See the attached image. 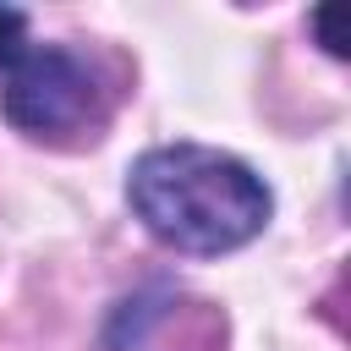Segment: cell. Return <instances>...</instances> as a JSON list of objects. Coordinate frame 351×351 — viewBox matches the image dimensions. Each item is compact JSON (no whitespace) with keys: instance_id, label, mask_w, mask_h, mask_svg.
<instances>
[{"instance_id":"obj_1","label":"cell","mask_w":351,"mask_h":351,"mask_svg":"<svg viewBox=\"0 0 351 351\" xmlns=\"http://www.w3.org/2000/svg\"><path fill=\"white\" fill-rule=\"evenodd\" d=\"M126 197L165 247L192 252V258H219V252L247 247L269 225V208H274L252 165L203 143L148 148L126 176Z\"/></svg>"},{"instance_id":"obj_2","label":"cell","mask_w":351,"mask_h":351,"mask_svg":"<svg viewBox=\"0 0 351 351\" xmlns=\"http://www.w3.org/2000/svg\"><path fill=\"white\" fill-rule=\"evenodd\" d=\"M88 99H93V77L77 55L66 49H27L11 77H5V93H0V110L11 126L22 132H66L88 115Z\"/></svg>"},{"instance_id":"obj_3","label":"cell","mask_w":351,"mask_h":351,"mask_svg":"<svg viewBox=\"0 0 351 351\" xmlns=\"http://www.w3.org/2000/svg\"><path fill=\"white\" fill-rule=\"evenodd\" d=\"M27 16L16 11V5H0V66H16L27 49Z\"/></svg>"},{"instance_id":"obj_4","label":"cell","mask_w":351,"mask_h":351,"mask_svg":"<svg viewBox=\"0 0 351 351\" xmlns=\"http://www.w3.org/2000/svg\"><path fill=\"white\" fill-rule=\"evenodd\" d=\"M307 27H313V38L324 44V55H335V60L346 55V38H340V16H335V11H313V16H307Z\"/></svg>"}]
</instances>
